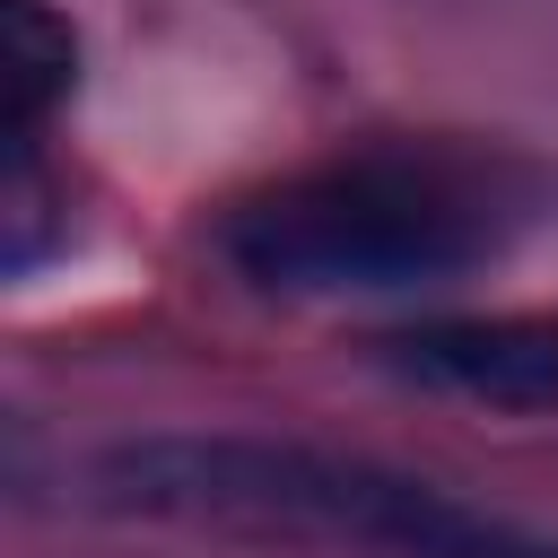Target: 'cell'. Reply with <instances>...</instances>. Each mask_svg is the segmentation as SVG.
<instances>
[{"label":"cell","instance_id":"obj_2","mask_svg":"<svg viewBox=\"0 0 558 558\" xmlns=\"http://www.w3.org/2000/svg\"><path fill=\"white\" fill-rule=\"evenodd\" d=\"M218 244L270 296H410L471 270L497 244V209L436 157H349L253 192Z\"/></svg>","mask_w":558,"mask_h":558},{"label":"cell","instance_id":"obj_3","mask_svg":"<svg viewBox=\"0 0 558 558\" xmlns=\"http://www.w3.org/2000/svg\"><path fill=\"white\" fill-rule=\"evenodd\" d=\"M384 357L480 410H558V323L549 314H427L384 331Z\"/></svg>","mask_w":558,"mask_h":558},{"label":"cell","instance_id":"obj_4","mask_svg":"<svg viewBox=\"0 0 558 558\" xmlns=\"http://www.w3.org/2000/svg\"><path fill=\"white\" fill-rule=\"evenodd\" d=\"M78 87V26L52 0H0V122L9 157H35V131Z\"/></svg>","mask_w":558,"mask_h":558},{"label":"cell","instance_id":"obj_1","mask_svg":"<svg viewBox=\"0 0 558 558\" xmlns=\"http://www.w3.org/2000/svg\"><path fill=\"white\" fill-rule=\"evenodd\" d=\"M87 497L148 523L314 541L357 558H558V532H532L514 514L462 506L436 480L296 436H131L87 462Z\"/></svg>","mask_w":558,"mask_h":558}]
</instances>
